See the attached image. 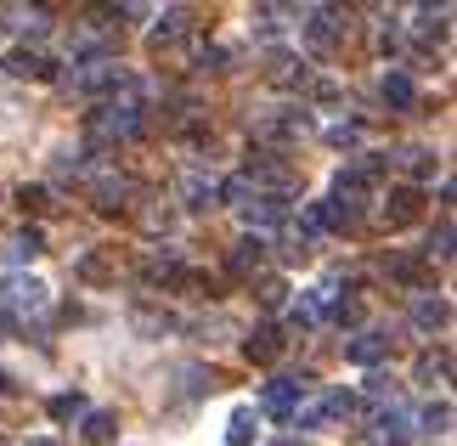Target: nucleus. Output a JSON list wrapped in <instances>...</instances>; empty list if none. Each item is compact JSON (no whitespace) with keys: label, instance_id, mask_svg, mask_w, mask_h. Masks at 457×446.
I'll return each instance as SVG.
<instances>
[{"label":"nucleus","instance_id":"obj_27","mask_svg":"<svg viewBox=\"0 0 457 446\" xmlns=\"http://www.w3.org/2000/svg\"><path fill=\"white\" fill-rule=\"evenodd\" d=\"M429 255H441V260L452 255V226H441V231H435V238H429Z\"/></svg>","mask_w":457,"mask_h":446},{"label":"nucleus","instance_id":"obj_30","mask_svg":"<svg viewBox=\"0 0 457 446\" xmlns=\"http://www.w3.org/2000/svg\"><path fill=\"white\" fill-rule=\"evenodd\" d=\"M0 446H6V441H0Z\"/></svg>","mask_w":457,"mask_h":446},{"label":"nucleus","instance_id":"obj_28","mask_svg":"<svg viewBox=\"0 0 457 446\" xmlns=\"http://www.w3.org/2000/svg\"><path fill=\"white\" fill-rule=\"evenodd\" d=\"M0 396H12V379H6V373H0Z\"/></svg>","mask_w":457,"mask_h":446},{"label":"nucleus","instance_id":"obj_25","mask_svg":"<svg viewBox=\"0 0 457 446\" xmlns=\"http://www.w3.org/2000/svg\"><path fill=\"white\" fill-rule=\"evenodd\" d=\"M17 204H23L29 215H40V209H46V187H23V192H17Z\"/></svg>","mask_w":457,"mask_h":446},{"label":"nucleus","instance_id":"obj_2","mask_svg":"<svg viewBox=\"0 0 457 446\" xmlns=\"http://www.w3.org/2000/svg\"><path fill=\"white\" fill-rule=\"evenodd\" d=\"M142 130V108L136 102H108L102 114H91V136H136Z\"/></svg>","mask_w":457,"mask_h":446},{"label":"nucleus","instance_id":"obj_22","mask_svg":"<svg viewBox=\"0 0 457 446\" xmlns=\"http://www.w3.org/2000/svg\"><path fill=\"white\" fill-rule=\"evenodd\" d=\"M283 299H288V282H283V277H260V306L277 311Z\"/></svg>","mask_w":457,"mask_h":446},{"label":"nucleus","instance_id":"obj_24","mask_svg":"<svg viewBox=\"0 0 457 446\" xmlns=\"http://www.w3.org/2000/svg\"><path fill=\"white\" fill-rule=\"evenodd\" d=\"M85 413V396H51V418L68 424V418H79Z\"/></svg>","mask_w":457,"mask_h":446},{"label":"nucleus","instance_id":"obj_12","mask_svg":"<svg viewBox=\"0 0 457 446\" xmlns=\"http://www.w3.org/2000/svg\"><path fill=\"white\" fill-rule=\"evenodd\" d=\"M384 102H390V108H412V102H418L412 80L401 74V68H390V74H384Z\"/></svg>","mask_w":457,"mask_h":446},{"label":"nucleus","instance_id":"obj_5","mask_svg":"<svg viewBox=\"0 0 457 446\" xmlns=\"http://www.w3.org/2000/svg\"><path fill=\"white\" fill-rule=\"evenodd\" d=\"M418 209H424V192H418V187H395L390 204H384V221H390V226H407V221H418Z\"/></svg>","mask_w":457,"mask_h":446},{"label":"nucleus","instance_id":"obj_19","mask_svg":"<svg viewBox=\"0 0 457 446\" xmlns=\"http://www.w3.org/2000/svg\"><path fill=\"white\" fill-rule=\"evenodd\" d=\"M271 80H277V85H294V80L305 85V63H294V57H283V51H277V57H271Z\"/></svg>","mask_w":457,"mask_h":446},{"label":"nucleus","instance_id":"obj_7","mask_svg":"<svg viewBox=\"0 0 457 446\" xmlns=\"http://www.w3.org/2000/svg\"><path fill=\"white\" fill-rule=\"evenodd\" d=\"M260 265H266V243H260V238H243L232 248V260H226V272H232V277H254Z\"/></svg>","mask_w":457,"mask_h":446},{"label":"nucleus","instance_id":"obj_23","mask_svg":"<svg viewBox=\"0 0 457 446\" xmlns=\"http://www.w3.org/2000/svg\"><path fill=\"white\" fill-rule=\"evenodd\" d=\"M401 164H407V175H418V181H424V175H435V153L407 147V158H401Z\"/></svg>","mask_w":457,"mask_h":446},{"label":"nucleus","instance_id":"obj_17","mask_svg":"<svg viewBox=\"0 0 457 446\" xmlns=\"http://www.w3.org/2000/svg\"><path fill=\"white\" fill-rule=\"evenodd\" d=\"M125 181H119V175H102V181H96V209H119V204H125Z\"/></svg>","mask_w":457,"mask_h":446},{"label":"nucleus","instance_id":"obj_8","mask_svg":"<svg viewBox=\"0 0 457 446\" xmlns=\"http://www.w3.org/2000/svg\"><path fill=\"white\" fill-rule=\"evenodd\" d=\"M407 435H412V418L401 413V407L378 413V430H373V441H378V446H407Z\"/></svg>","mask_w":457,"mask_h":446},{"label":"nucleus","instance_id":"obj_14","mask_svg":"<svg viewBox=\"0 0 457 446\" xmlns=\"http://www.w3.org/2000/svg\"><path fill=\"white\" fill-rule=\"evenodd\" d=\"M181 198H187L192 209H204V204H215V198H220V187L209 181V175H187V181H181Z\"/></svg>","mask_w":457,"mask_h":446},{"label":"nucleus","instance_id":"obj_18","mask_svg":"<svg viewBox=\"0 0 457 446\" xmlns=\"http://www.w3.org/2000/svg\"><path fill=\"white\" fill-rule=\"evenodd\" d=\"M412 316H418V328H446V316H452V306H446V299H424V306H418Z\"/></svg>","mask_w":457,"mask_h":446},{"label":"nucleus","instance_id":"obj_16","mask_svg":"<svg viewBox=\"0 0 457 446\" xmlns=\"http://www.w3.org/2000/svg\"><path fill=\"white\" fill-rule=\"evenodd\" d=\"M446 373H452V350L441 345V350H424V362H418V379H446Z\"/></svg>","mask_w":457,"mask_h":446},{"label":"nucleus","instance_id":"obj_26","mask_svg":"<svg viewBox=\"0 0 457 446\" xmlns=\"http://www.w3.org/2000/svg\"><path fill=\"white\" fill-rule=\"evenodd\" d=\"M446 424H452V407L441 401V407H429V413H424V430H446Z\"/></svg>","mask_w":457,"mask_h":446},{"label":"nucleus","instance_id":"obj_20","mask_svg":"<svg viewBox=\"0 0 457 446\" xmlns=\"http://www.w3.org/2000/svg\"><path fill=\"white\" fill-rule=\"evenodd\" d=\"M40 248H46V238H40V231H17V238H12V260H34V255H40Z\"/></svg>","mask_w":457,"mask_h":446},{"label":"nucleus","instance_id":"obj_29","mask_svg":"<svg viewBox=\"0 0 457 446\" xmlns=\"http://www.w3.org/2000/svg\"><path fill=\"white\" fill-rule=\"evenodd\" d=\"M34 446H57V441H34Z\"/></svg>","mask_w":457,"mask_h":446},{"label":"nucleus","instance_id":"obj_6","mask_svg":"<svg viewBox=\"0 0 457 446\" xmlns=\"http://www.w3.org/2000/svg\"><path fill=\"white\" fill-rule=\"evenodd\" d=\"M345 356L356 367H378L384 356H390V339H384V333H361V339H350V345H345Z\"/></svg>","mask_w":457,"mask_h":446},{"label":"nucleus","instance_id":"obj_11","mask_svg":"<svg viewBox=\"0 0 457 446\" xmlns=\"http://www.w3.org/2000/svg\"><path fill=\"white\" fill-rule=\"evenodd\" d=\"M6 68H12L17 80H51V63L40 57V51H12V57H6Z\"/></svg>","mask_w":457,"mask_h":446},{"label":"nucleus","instance_id":"obj_15","mask_svg":"<svg viewBox=\"0 0 457 446\" xmlns=\"http://www.w3.org/2000/svg\"><path fill=\"white\" fill-rule=\"evenodd\" d=\"M113 435H119L113 413H91V418H85V441H91V446H113Z\"/></svg>","mask_w":457,"mask_h":446},{"label":"nucleus","instance_id":"obj_3","mask_svg":"<svg viewBox=\"0 0 457 446\" xmlns=\"http://www.w3.org/2000/svg\"><path fill=\"white\" fill-rule=\"evenodd\" d=\"M237 209L249 215V226H277V221H288V198H283V192H260V187L243 192Z\"/></svg>","mask_w":457,"mask_h":446},{"label":"nucleus","instance_id":"obj_4","mask_svg":"<svg viewBox=\"0 0 457 446\" xmlns=\"http://www.w3.org/2000/svg\"><path fill=\"white\" fill-rule=\"evenodd\" d=\"M311 390V373H300V379H277L271 390H266V413L271 418H294L300 413V396Z\"/></svg>","mask_w":457,"mask_h":446},{"label":"nucleus","instance_id":"obj_10","mask_svg":"<svg viewBox=\"0 0 457 446\" xmlns=\"http://www.w3.org/2000/svg\"><path fill=\"white\" fill-rule=\"evenodd\" d=\"M305 40L316 51H328L333 40H339V12H311V23H305Z\"/></svg>","mask_w":457,"mask_h":446},{"label":"nucleus","instance_id":"obj_21","mask_svg":"<svg viewBox=\"0 0 457 446\" xmlns=\"http://www.w3.org/2000/svg\"><path fill=\"white\" fill-rule=\"evenodd\" d=\"M79 277H85V282H108V277H113V260H108V255H85V260H79Z\"/></svg>","mask_w":457,"mask_h":446},{"label":"nucleus","instance_id":"obj_13","mask_svg":"<svg viewBox=\"0 0 457 446\" xmlns=\"http://www.w3.org/2000/svg\"><path fill=\"white\" fill-rule=\"evenodd\" d=\"M260 435V413H254V407H237V413H232V430H226V441H232V446H249Z\"/></svg>","mask_w":457,"mask_h":446},{"label":"nucleus","instance_id":"obj_1","mask_svg":"<svg viewBox=\"0 0 457 446\" xmlns=\"http://www.w3.org/2000/svg\"><path fill=\"white\" fill-rule=\"evenodd\" d=\"M0 306H6L12 323H23V316H40L51 299H46V282H34V277H12L6 289H0Z\"/></svg>","mask_w":457,"mask_h":446},{"label":"nucleus","instance_id":"obj_9","mask_svg":"<svg viewBox=\"0 0 457 446\" xmlns=\"http://www.w3.org/2000/svg\"><path fill=\"white\" fill-rule=\"evenodd\" d=\"M243 356H249V362H277V356H283V333H277V328H254L249 339H243Z\"/></svg>","mask_w":457,"mask_h":446}]
</instances>
